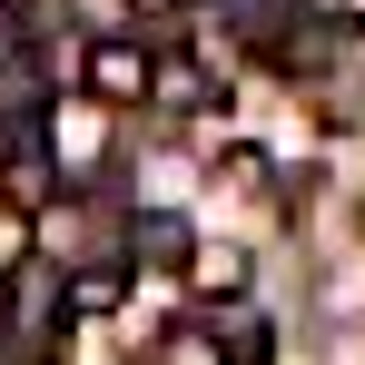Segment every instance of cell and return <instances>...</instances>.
Listing matches in <instances>:
<instances>
[{
    "mask_svg": "<svg viewBox=\"0 0 365 365\" xmlns=\"http://www.w3.org/2000/svg\"><path fill=\"white\" fill-rule=\"evenodd\" d=\"M79 89H99L109 109H138V99L158 89V60H148L138 40H89V50H79Z\"/></svg>",
    "mask_w": 365,
    "mask_h": 365,
    "instance_id": "obj_1",
    "label": "cell"
},
{
    "mask_svg": "<svg viewBox=\"0 0 365 365\" xmlns=\"http://www.w3.org/2000/svg\"><path fill=\"white\" fill-rule=\"evenodd\" d=\"M50 148H60V168L69 178H79V168H89V158H99V148H109V99H99V89H89V99H50Z\"/></svg>",
    "mask_w": 365,
    "mask_h": 365,
    "instance_id": "obj_2",
    "label": "cell"
},
{
    "mask_svg": "<svg viewBox=\"0 0 365 365\" xmlns=\"http://www.w3.org/2000/svg\"><path fill=\"white\" fill-rule=\"evenodd\" d=\"M128 257H138V267H168V277H187L197 227H187L178 207H138V217H128Z\"/></svg>",
    "mask_w": 365,
    "mask_h": 365,
    "instance_id": "obj_3",
    "label": "cell"
},
{
    "mask_svg": "<svg viewBox=\"0 0 365 365\" xmlns=\"http://www.w3.org/2000/svg\"><path fill=\"white\" fill-rule=\"evenodd\" d=\"M128 267H138V257H99V267H69L60 316H69V326H89V316H119V306H128Z\"/></svg>",
    "mask_w": 365,
    "mask_h": 365,
    "instance_id": "obj_4",
    "label": "cell"
},
{
    "mask_svg": "<svg viewBox=\"0 0 365 365\" xmlns=\"http://www.w3.org/2000/svg\"><path fill=\"white\" fill-rule=\"evenodd\" d=\"M187 297L197 306H237L247 297V257L237 247H197V257H187Z\"/></svg>",
    "mask_w": 365,
    "mask_h": 365,
    "instance_id": "obj_5",
    "label": "cell"
},
{
    "mask_svg": "<svg viewBox=\"0 0 365 365\" xmlns=\"http://www.w3.org/2000/svg\"><path fill=\"white\" fill-rule=\"evenodd\" d=\"M40 119H50V89H40L30 69H0V138H10V128H40Z\"/></svg>",
    "mask_w": 365,
    "mask_h": 365,
    "instance_id": "obj_6",
    "label": "cell"
},
{
    "mask_svg": "<svg viewBox=\"0 0 365 365\" xmlns=\"http://www.w3.org/2000/svg\"><path fill=\"white\" fill-rule=\"evenodd\" d=\"M30 30H40V10H30V0H0V69L20 60V40H30Z\"/></svg>",
    "mask_w": 365,
    "mask_h": 365,
    "instance_id": "obj_7",
    "label": "cell"
},
{
    "mask_svg": "<svg viewBox=\"0 0 365 365\" xmlns=\"http://www.w3.org/2000/svg\"><path fill=\"white\" fill-rule=\"evenodd\" d=\"M217 356H227V365H267V316H257V326H227Z\"/></svg>",
    "mask_w": 365,
    "mask_h": 365,
    "instance_id": "obj_8",
    "label": "cell"
},
{
    "mask_svg": "<svg viewBox=\"0 0 365 365\" xmlns=\"http://www.w3.org/2000/svg\"><path fill=\"white\" fill-rule=\"evenodd\" d=\"M158 10H178V0H138V20H158Z\"/></svg>",
    "mask_w": 365,
    "mask_h": 365,
    "instance_id": "obj_9",
    "label": "cell"
},
{
    "mask_svg": "<svg viewBox=\"0 0 365 365\" xmlns=\"http://www.w3.org/2000/svg\"><path fill=\"white\" fill-rule=\"evenodd\" d=\"M0 316H10V287H0Z\"/></svg>",
    "mask_w": 365,
    "mask_h": 365,
    "instance_id": "obj_10",
    "label": "cell"
}]
</instances>
